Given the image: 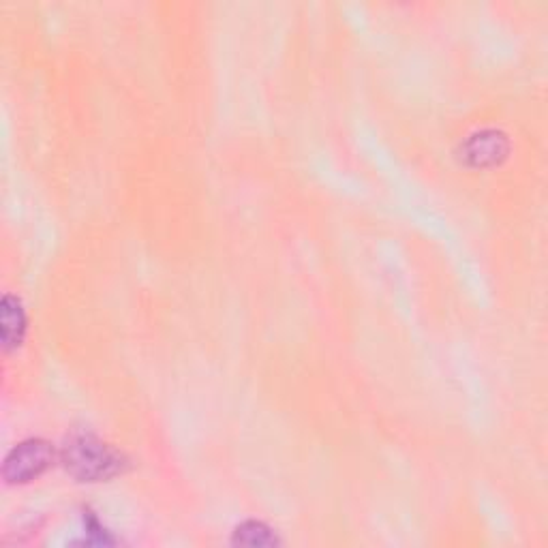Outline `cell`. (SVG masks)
<instances>
[{
    "mask_svg": "<svg viewBox=\"0 0 548 548\" xmlns=\"http://www.w3.org/2000/svg\"><path fill=\"white\" fill-rule=\"evenodd\" d=\"M60 461L80 482L112 480L127 469L125 456L90 431L71 433L60 450Z\"/></svg>",
    "mask_w": 548,
    "mask_h": 548,
    "instance_id": "6da1fadb",
    "label": "cell"
},
{
    "mask_svg": "<svg viewBox=\"0 0 548 548\" xmlns=\"http://www.w3.org/2000/svg\"><path fill=\"white\" fill-rule=\"evenodd\" d=\"M54 446L48 439L30 437L15 444L3 461V478L9 484H26L37 480L54 463Z\"/></svg>",
    "mask_w": 548,
    "mask_h": 548,
    "instance_id": "7a4b0ae2",
    "label": "cell"
},
{
    "mask_svg": "<svg viewBox=\"0 0 548 548\" xmlns=\"http://www.w3.org/2000/svg\"><path fill=\"white\" fill-rule=\"evenodd\" d=\"M26 337V311L20 296L5 294L0 300V339L3 352L11 354L22 345Z\"/></svg>",
    "mask_w": 548,
    "mask_h": 548,
    "instance_id": "3957f363",
    "label": "cell"
},
{
    "mask_svg": "<svg viewBox=\"0 0 548 548\" xmlns=\"http://www.w3.org/2000/svg\"><path fill=\"white\" fill-rule=\"evenodd\" d=\"M506 152V137L497 131H482L478 135H471L463 146V157L467 163L480 167L497 163L501 157H506Z\"/></svg>",
    "mask_w": 548,
    "mask_h": 548,
    "instance_id": "277c9868",
    "label": "cell"
},
{
    "mask_svg": "<svg viewBox=\"0 0 548 548\" xmlns=\"http://www.w3.org/2000/svg\"><path fill=\"white\" fill-rule=\"evenodd\" d=\"M234 544L242 546H277L279 538L274 534V529L262 521H245L240 523L234 531Z\"/></svg>",
    "mask_w": 548,
    "mask_h": 548,
    "instance_id": "5b68a950",
    "label": "cell"
},
{
    "mask_svg": "<svg viewBox=\"0 0 548 548\" xmlns=\"http://www.w3.org/2000/svg\"><path fill=\"white\" fill-rule=\"evenodd\" d=\"M84 523H86V531L90 534V542L93 544H112L114 540L110 538L108 534V529H105L97 516L93 512H86L84 514Z\"/></svg>",
    "mask_w": 548,
    "mask_h": 548,
    "instance_id": "8992f818",
    "label": "cell"
}]
</instances>
